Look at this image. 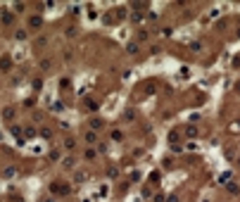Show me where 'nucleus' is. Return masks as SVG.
Returning a JSON list of instances; mask_svg holds the SVG:
<instances>
[{
	"label": "nucleus",
	"instance_id": "f8f14e48",
	"mask_svg": "<svg viewBox=\"0 0 240 202\" xmlns=\"http://www.w3.org/2000/svg\"><path fill=\"white\" fill-rule=\"evenodd\" d=\"M128 53H138V43H131V45H128Z\"/></svg>",
	"mask_w": 240,
	"mask_h": 202
},
{
	"label": "nucleus",
	"instance_id": "6e6552de",
	"mask_svg": "<svg viewBox=\"0 0 240 202\" xmlns=\"http://www.w3.org/2000/svg\"><path fill=\"white\" fill-rule=\"evenodd\" d=\"M86 160H95V150H93V148L86 150Z\"/></svg>",
	"mask_w": 240,
	"mask_h": 202
},
{
	"label": "nucleus",
	"instance_id": "f257e3e1",
	"mask_svg": "<svg viewBox=\"0 0 240 202\" xmlns=\"http://www.w3.org/2000/svg\"><path fill=\"white\" fill-rule=\"evenodd\" d=\"M50 193H53L55 197H64V195H69L71 193V188H69V183H62V181H55L53 186H50Z\"/></svg>",
	"mask_w": 240,
	"mask_h": 202
},
{
	"label": "nucleus",
	"instance_id": "7ed1b4c3",
	"mask_svg": "<svg viewBox=\"0 0 240 202\" xmlns=\"http://www.w3.org/2000/svg\"><path fill=\"white\" fill-rule=\"evenodd\" d=\"M102 126H105L102 119H91V128H102Z\"/></svg>",
	"mask_w": 240,
	"mask_h": 202
},
{
	"label": "nucleus",
	"instance_id": "9b49d317",
	"mask_svg": "<svg viewBox=\"0 0 240 202\" xmlns=\"http://www.w3.org/2000/svg\"><path fill=\"white\" fill-rule=\"evenodd\" d=\"M41 136H43V138H50V136H53V131H50V128H43Z\"/></svg>",
	"mask_w": 240,
	"mask_h": 202
},
{
	"label": "nucleus",
	"instance_id": "39448f33",
	"mask_svg": "<svg viewBox=\"0 0 240 202\" xmlns=\"http://www.w3.org/2000/svg\"><path fill=\"white\" fill-rule=\"evenodd\" d=\"M228 190L233 193V195H240V186H238V183H231V186H228Z\"/></svg>",
	"mask_w": 240,
	"mask_h": 202
},
{
	"label": "nucleus",
	"instance_id": "423d86ee",
	"mask_svg": "<svg viewBox=\"0 0 240 202\" xmlns=\"http://www.w3.org/2000/svg\"><path fill=\"white\" fill-rule=\"evenodd\" d=\"M41 26V17H31V29H38Z\"/></svg>",
	"mask_w": 240,
	"mask_h": 202
},
{
	"label": "nucleus",
	"instance_id": "1a4fd4ad",
	"mask_svg": "<svg viewBox=\"0 0 240 202\" xmlns=\"http://www.w3.org/2000/svg\"><path fill=\"white\" fill-rule=\"evenodd\" d=\"M14 38H17V41H24V38H26V31H17Z\"/></svg>",
	"mask_w": 240,
	"mask_h": 202
},
{
	"label": "nucleus",
	"instance_id": "9d476101",
	"mask_svg": "<svg viewBox=\"0 0 240 202\" xmlns=\"http://www.w3.org/2000/svg\"><path fill=\"white\" fill-rule=\"evenodd\" d=\"M124 136H121V131H112V140H121Z\"/></svg>",
	"mask_w": 240,
	"mask_h": 202
},
{
	"label": "nucleus",
	"instance_id": "ddd939ff",
	"mask_svg": "<svg viewBox=\"0 0 240 202\" xmlns=\"http://www.w3.org/2000/svg\"><path fill=\"white\" fill-rule=\"evenodd\" d=\"M188 136H193V138H195V136H198V128L190 126V128H188Z\"/></svg>",
	"mask_w": 240,
	"mask_h": 202
},
{
	"label": "nucleus",
	"instance_id": "0eeeda50",
	"mask_svg": "<svg viewBox=\"0 0 240 202\" xmlns=\"http://www.w3.org/2000/svg\"><path fill=\"white\" fill-rule=\"evenodd\" d=\"M74 138H71V136H69V138H67V140H64V148H67V150H71V148H74Z\"/></svg>",
	"mask_w": 240,
	"mask_h": 202
},
{
	"label": "nucleus",
	"instance_id": "2eb2a0df",
	"mask_svg": "<svg viewBox=\"0 0 240 202\" xmlns=\"http://www.w3.org/2000/svg\"><path fill=\"white\" fill-rule=\"evenodd\" d=\"M45 202H55V200H53V197H48V200H45Z\"/></svg>",
	"mask_w": 240,
	"mask_h": 202
},
{
	"label": "nucleus",
	"instance_id": "20e7f679",
	"mask_svg": "<svg viewBox=\"0 0 240 202\" xmlns=\"http://www.w3.org/2000/svg\"><path fill=\"white\" fill-rule=\"evenodd\" d=\"M3 117H5V119H7V121H10V119H12V117H14V109H12V107H7V109H5V112H3Z\"/></svg>",
	"mask_w": 240,
	"mask_h": 202
},
{
	"label": "nucleus",
	"instance_id": "f03ea898",
	"mask_svg": "<svg viewBox=\"0 0 240 202\" xmlns=\"http://www.w3.org/2000/svg\"><path fill=\"white\" fill-rule=\"evenodd\" d=\"M86 143H88V145L98 143V131H88V133H86Z\"/></svg>",
	"mask_w": 240,
	"mask_h": 202
},
{
	"label": "nucleus",
	"instance_id": "4468645a",
	"mask_svg": "<svg viewBox=\"0 0 240 202\" xmlns=\"http://www.w3.org/2000/svg\"><path fill=\"white\" fill-rule=\"evenodd\" d=\"M169 202H178V197H176V195H174V197H169Z\"/></svg>",
	"mask_w": 240,
	"mask_h": 202
}]
</instances>
